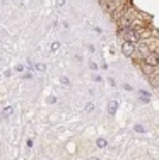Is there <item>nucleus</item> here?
I'll return each mask as SVG.
<instances>
[{
  "label": "nucleus",
  "instance_id": "nucleus-1",
  "mask_svg": "<svg viewBox=\"0 0 159 160\" xmlns=\"http://www.w3.org/2000/svg\"><path fill=\"white\" fill-rule=\"evenodd\" d=\"M123 38H125V41H130V43H139V39H140V32L128 28V29H123Z\"/></svg>",
  "mask_w": 159,
  "mask_h": 160
},
{
  "label": "nucleus",
  "instance_id": "nucleus-2",
  "mask_svg": "<svg viewBox=\"0 0 159 160\" xmlns=\"http://www.w3.org/2000/svg\"><path fill=\"white\" fill-rule=\"evenodd\" d=\"M144 65H149V67H152V68L159 67V55L157 53H147V55L144 56Z\"/></svg>",
  "mask_w": 159,
  "mask_h": 160
},
{
  "label": "nucleus",
  "instance_id": "nucleus-3",
  "mask_svg": "<svg viewBox=\"0 0 159 160\" xmlns=\"http://www.w3.org/2000/svg\"><path fill=\"white\" fill-rule=\"evenodd\" d=\"M135 51V43H130V41H125L122 44V53L125 56H132Z\"/></svg>",
  "mask_w": 159,
  "mask_h": 160
},
{
  "label": "nucleus",
  "instance_id": "nucleus-4",
  "mask_svg": "<svg viewBox=\"0 0 159 160\" xmlns=\"http://www.w3.org/2000/svg\"><path fill=\"white\" fill-rule=\"evenodd\" d=\"M118 24L122 29H128L132 24V17L128 16V14H123V16H120V19H118Z\"/></svg>",
  "mask_w": 159,
  "mask_h": 160
},
{
  "label": "nucleus",
  "instance_id": "nucleus-5",
  "mask_svg": "<svg viewBox=\"0 0 159 160\" xmlns=\"http://www.w3.org/2000/svg\"><path fill=\"white\" fill-rule=\"evenodd\" d=\"M116 108H118V104H116L115 101H109V102H108V112H109V114H115Z\"/></svg>",
  "mask_w": 159,
  "mask_h": 160
},
{
  "label": "nucleus",
  "instance_id": "nucleus-6",
  "mask_svg": "<svg viewBox=\"0 0 159 160\" xmlns=\"http://www.w3.org/2000/svg\"><path fill=\"white\" fill-rule=\"evenodd\" d=\"M151 83H152L154 87H159V73L151 75Z\"/></svg>",
  "mask_w": 159,
  "mask_h": 160
},
{
  "label": "nucleus",
  "instance_id": "nucleus-7",
  "mask_svg": "<svg viewBox=\"0 0 159 160\" xmlns=\"http://www.w3.org/2000/svg\"><path fill=\"white\" fill-rule=\"evenodd\" d=\"M149 99H151L149 92H146V90H142V92H140V101H142V102H149Z\"/></svg>",
  "mask_w": 159,
  "mask_h": 160
},
{
  "label": "nucleus",
  "instance_id": "nucleus-8",
  "mask_svg": "<svg viewBox=\"0 0 159 160\" xmlns=\"http://www.w3.org/2000/svg\"><path fill=\"white\" fill-rule=\"evenodd\" d=\"M98 147H106V140H103V138H98Z\"/></svg>",
  "mask_w": 159,
  "mask_h": 160
},
{
  "label": "nucleus",
  "instance_id": "nucleus-9",
  "mask_svg": "<svg viewBox=\"0 0 159 160\" xmlns=\"http://www.w3.org/2000/svg\"><path fill=\"white\" fill-rule=\"evenodd\" d=\"M10 112H12V108H5V109H3V114H5V116H9Z\"/></svg>",
  "mask_w": 159,
  "mask_h": 160
},
{
  "label": "nucleus",
  "instance_id": "nucleus-10",
  "mask_svg": "<svg viewBox=\"0 0 159 160\" xmlns=\"http://www.w3.org/2000/svg\"><path fill=\"white\" fill-rule=\"evenodd\" d=\"M36 68H38V70H40V72H45V65H41V63H40V65H38V67H36Z\"/></svg>",
  "mask_w": 159,
  "mask_h": 160
},
{
  "label": "nucleus",
  "instance_id": "nucleus-11",
  "mask_svg": "<svg viewBox=\"0 0 159 160\" xmlns=\"http://www.w3.org/2000/svg\"><path fill=\"white\" fill-rule=\"evenodd\" d=\"M51 49H53V51H56V49H58V43H53L51 44Z\"/></svg>",
  "mask_w": 159,
  "mask_h": 160
},
{
  "label": "nucleus",
  "instance_id": "nucleus-12",
  "mask_svg": "<svg viewBox=\"0 0 159 160\" xmlns=\"http://www.w3.org/2000/svg\"><path fill=\"white\" fill-rule=\"evenodd\" d=\"M62 83H65V85H69V78H67V77H62Z\"/></svg>",
  "mask_w": 159,
  "mask_h": 160
},
{
  "label": "nucleus",
  "instance_id": "nucleus-13",
  "mask_svg": "<svg viewBox=\"0 0 159 160\" xmlns=\"http://www.w3.org/2000/svg\"><path fill=\"white\" fill-rule=\"evenodd\" d=\"M56 2V5H63V3H65V0H55Z\"/></svg>",
  "mask_w": 159,
  "mask_h": 160
},
{
  "label": "nucleus",
  "instance_id": "nucleus-14",
  "mask_svg": "<svg viewBox=\"0 0 159 160\" xmlns=\"http://www.w3.org/2000/svg\"><path fill=\"white\" fill-rule=\"evenodd\" d=\"M135 131H139V133H140V131H144V128H142V126H139V124H137V126H135Z\"/></svg>",
  "mask_w": 159,
  "mask_h": 160
},
{
  "label": "nucleus",
  "instance_id": "nucleus-15",
  "mask_svg": "<svg viewBox=\"0 0 159 160\" xmlns=\"http://www.w3.org/2000/svg\"><path fill=\"white\" fill-rule=\"evenodd\" d=\"M89 160H99V158H89Z\"/></svg>",
  "mask_w": 159,
  "mask_h": 160
},
{
  "label": "nucleus",
  "instance_id": "nucleus-16",
  "mask_svg": "<svg viewBox=\"0 0 159 160\" xmlns=\"http://www.w3.org/2000/svg\"><path fill=\"white\" fill-rule=\"evenodd\" d=\"M99 2H101V0H99Z\"/></svg>",
  "mask_w": 159,
  "mask_h": 160
}]
</instances>
